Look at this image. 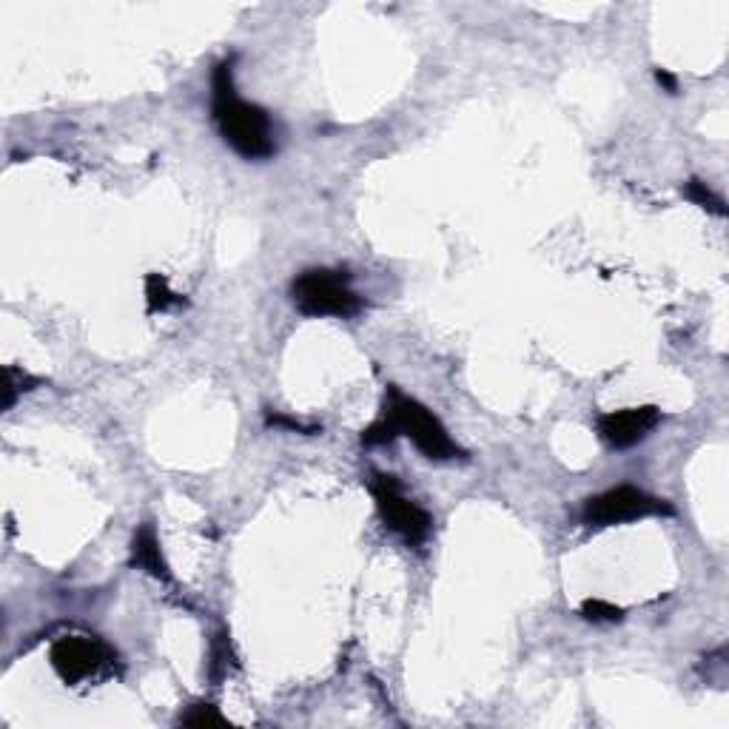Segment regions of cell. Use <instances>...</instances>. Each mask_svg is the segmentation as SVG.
Masks as SVG:
<instances>
[{
	"label": "cell",
	"mask_w": 729,
	"mask_h": 729,
	"mask_svg": "<svg viewBox=\"0 0 729 729\" xmlns=\"http://www.w3.org/2000/svg\"><path fill=\"white\" fill-rule=\"evenodd\" d=\"M211 112L225 143L245 160H268L277 151L271 117L262 106L248 103L237 94L231 63H220L214 69Z\"/></svg>",
	"instance_id": "6da1fadb"
},
{
	"label": "cell",
	"mask_w": 729,
	"mask_h": 729,
	"mask_svg": "<svg viewBox=\"0 0 729 729\" xmlns=\"http://www.w3.org/2000/svg\"><path fill=\"white\" fill-rule=\"evenodd\" d=\"M379 422L388 428L391 439L408 436L433 462L465 459V450L450 439L448 428L439 422V416L428 411L422 402H416L413 396L399 391L396 385H388V391H385V408H382Z\"/></svg>",
	"instance_id": "7a4b0ae2"
},
{
	"label": "cell",
	"mask_w": 729,
	"mask_h": 729,
	"mask_svg": "<svg viewBox=\"0 0 729 729\" xmlns=\"http://www.w3.org/2000/svg\"><path fill=\"white\" fill-rule=\"evenodd\" d=\"M291 300L302 317L348 319L359 314L362 308L359 294L351 288L348 271H334V268L302 271L291 285Z\"/></svg>",
	"instance_id": "3957f363"
},
{
	"label": "cell",
	"mask_w": 729,
	"mask_h": 729,
	"mask_svg": "<svg viewBox=\"0 0 729 729\" xmlns=\"http://www.w3.org/2000/svg\"><path fill=\"white\" fill-rule=\"evenodd\" d=\"M673 505L655 499L633 485L613 487L599 496H590L581 510V522L587 527H616V524L638 522L647 516H673Z\"/></svg>",
	"instance_id": "277c9868"
},
{
	"label": "cell",
	"mask_w": 729,
	"mask_h": 729,
	"mask_svg": "<svg viewBox=\"0 0 729 729\" xmlns=\"http://www.w3.org/2000/svg\"><path fill=\"white\" fill-rule=\"evenodd\" d=\"M371 493H374L376 510L382 516V522L388 524L396 536H402L411 547H419L428 539L430 527H433L430 513L402 493V485L396 482V476L376 473L371 479Z\"/></svg>",
	"instance_id": "5b68a950"
},
{
	"label": "cell",
	"mask_w": 729,
	"mask_h": 729,
	"mask_svg": "<svg viewBox=\"0 0 729 729\" xmlns=\"http://www.w3.org/2000/svg\"><path fill=\"white\" fill-rule=\"evenodd\" d=\"M49 661L69 687H77L83 681H94L112 673L114 653L100 638L63 636L52 644Z\"/></svg>",
	"instance_id": "8992f818"
},
{
	"label": "cell",
	"mask_w": 729,
	"mask_h": 729,
	"mask_svg": "<svg viewBox=\"0 0 729 729\" xmlns=\"http://www.w3.org/2000/svg\"><path fill=\"white\" fill-rule=\"evenodd\" d=\"M658 422H661V411L655 405L624 408V411L599 416V433L610 448L627 450L638 442H644Z\"/></svg>",
	"instance_id": "52a82bcc"
},
{
	"label": "cell",
	"mask_w": 729,
	"mask_h": 729,
	"mask_svg": "<svg viewBox=\"0 0 729 729\" xmlns=\"http://www.w3.org/2000/svg\"><path fill=\"white\" fill-rule=\"evenodd\" d=\"M131 564L146 570L149 576L160 581H169V564L163 559V550H160V539L154 533V524L146 522L131 539Z\"/></svg>",
	"instance_id": "ba28073f"
},
{
	"label": "cell",
	"mask_w": 729,
	"mask_h": 729,
	"mask_svg": "<svg viewBox=\"0 0 729 729\" xmlns=\"http://www.w3.org/2000/svg\"><path fill=\"white\" fill-rule=\"evenodd\" d=\"M180 305H186V300L171 291L169 280L163 274L146 277V308H149V314H166V311L180 308Z\"/></svg>",
	"instance_id": "9c48e42d"
},
{
	"label": "cell",
	"mask_w": 729,
	"mask_h": 729,
	"mask_svg": "<svg viewBox=\"0 0 729 729\" xmlns=\"http://www.w3.org/2000/svg\"><path fill=\"white\" fill-rule=\"evenodd\" d=\"M40 382H43V379H38V376L26 374V371H20L15 365H6V368H3V411H9V408L15 405V399H18L20 393L38 388Z\"/></svg>",
	"instance_id": "30bf717a"
},
{
	"label": "cell",
	"mask_w": 729,
	"mask_h": 729,
	"mask_svg": "<svg viewBox=\"0 0 729 729\" xmlns=\"http://www.w3.org/2000/svg\"><path fill=\"white\" fill-rule=\"evenodd\" d=\"M684 197L695 203L698 208H704V211H710L715 217H727V208H724V200L707 188V183H701V180H690L687 186H684Z\"/></svg>",
	"instance_id": "8fae6325"
},
{
	"label": "cell",
	"mask_w": 729,
	"mask_h": 729,
	"mask_svg": "<svg viewBox=\"0 0 729 729\" xmlns=\"http://www.w3.org/2000/svg\"><path fill=\"white\" fill-rule=\"evenodd\" d=\"M180 724L194 729L228 727V721L220 715V710H217L214 704H194V707H188V710L180 715Z\"/></svg>",
	"instance_id": "7c38bea8"
},
{
	"label": "cell",
	"mask_w": 729,
	"mask_h": 729,
	"mask_svg": "<svg viewBox=\"0 0 729 729\" xmlns=\"http://www.w3.org/2000/svg\"><path fill=\"white\" fill-rule=\"evenodd\" d=\"M581 616L593 624H616L624 618V610L604 599H587L581 604Z\"/></svg>",
	"instance_id": "4fadbf2b"
},
{
	"label": "cell",
	"mask_w": 729,
	"mask_h": 729,
	"mask_svg": "<svg viewBox=\"0 0 729 729\" xmlns=\"http://www.w3.org/2000/svg\"><path fill=\"white\" fill-rule=\"evenodd\" d=\"M228 664H231V644L225 633L214 638V647H211V678L220 681L225 673H228Z\"/></svg>",
	"instance_id": "5bb4252c"
},
{
	"label": "cell",
	"mask_w": 729,
	"mask_h": 729,
	"mask_svg": "<svg viewBox=\"0 0 729 729\" xmlns=\"http://www.w3.org/2000/svg\"><path fill=\"white\" fill-rule=\"evenodd\" d=\"M265 425H268V428H291V430H305V433H319L317 428H308V425H302L297 419H288V416H280V413H265Z\"/></svg>",
	"instance_id": "9a60e30c"
},
{
	"label": "cell",
	"mask_w": 729,
	"mask_h": 729,
	"mask_svg": "<svg viewBox=\"0 0 729 729\" xmlns=\"http://www.w3.org/2000/svg\"><path fill=\"white\" fill-rule=\"evenodd\" d=\"M655 80H658V86H664V92L667 94L678 92V80H675L667 69H655Z\"/></svg>",
	"instance_id": "2e32d148"
}]
</instances>
